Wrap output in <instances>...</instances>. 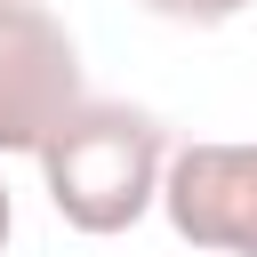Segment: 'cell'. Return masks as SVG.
Returning <instances> with one entry per match:
<instances>
[{
    "label": "cell",
    "mask_w": 257,
    "mask_h": 257,
    "mask_svg": "<svg viewBox=\"0 0 257 257\" xmlns=\"http://www.w3.org/2000/svg\"><path fill=\"white\" fill-rule=\"evenodd\" d=\"M40 193L48 209L88 233V241H112L128 225L153 217V193H161V161H169V137L145 104H112V96H80L40 145Z\"/></svg>",
    "instance_id": "obj_1"
},
{
    "label": "cell",
    "mask_w": 257,
    "mask_h": 257,
    "mask_svg": "<svg viewBox=\"0 0 257 257\" xmlns=\"http://www.w3.org/2000/svg\"><path fill=\"white\" fill-rule=\"evenodd\" d=\"M153 209L193 257H257V137L169 145Z\"/></svg>",
    "instance_id": "obj_2"
},
{
    "label": "cell",
    "mask_w": 257,
    "mask_h": 257,
    "mask_svg": "<svg viewBox=\"0 0 257 257\" xmlns=\"http://www.w3.org/2000/svg\"><path fill=\"white\" fill-rule=\"evenodd\" d=\"M80 40L40 0H0V161L24 153L80 104Z\"/></svg>",
    "instance_id": "obj_3"
},
{
    "label": "cell",
    "mask_w": 257,
    "mask_h": 257,
    "mask_svg": "<svg viewBox=\"0 0 257 257\" xmlns=\"http://www.w3.org/2000/svg\"><path fill=\"white\" fill-rule=\"evenodd\" d=\"M137 8H153L161 24H193V32H217V24L249 16L257 0H137Z\"/></svg>",
    "instance_id": "obj_4"
},
{
    "label": "cell",
    "mask_w": 257,
    "mask_h": 257,
    "mask_svg": "<svg viewBox=\"0 0 257 257\" xmlns=\"http://www.w3.org/2000/svg\"><path fill=\"white\" fill-rule=\"evenodd\" d=\"M8 233H16V193L0 185V249H8Z\"/></svg>",
    "instance_id": "obj_5"
}]
</instances>
